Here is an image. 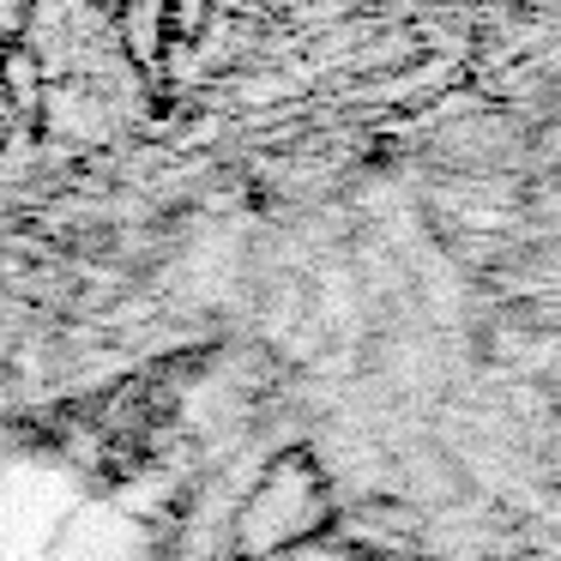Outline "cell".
<instances>
[{
	"label": "cell",
	"mask_w": 561,
	"mask_h": 561,
	"mask_svg": "<svg viewBox=\"0 0 561 561\" xmlns=\"http://www.w3.org/2000/svg\"><path fill=\"white\" fill-rule=\"evenodd\" d=\"M115 37H122V55L139 67V73H158L163 43H170V0H115Z\"/></svg>",
	"instance_id": "1"
},
{
	"label": "cell",
	"mask_w": 561,
	"mask_h": 561,
	"mask_svg": "<svg viewBox=\"0 0 561 561\" xmlns=\"http://www.w3.org/2000/svg\"><path fill=\"white\" fill-rule=\"evenodd\" d=\"M37 0H0V49H19V37L31 31Z\"/></svg>",
	"instance_id": "2"
},
{
	"label": "cell",
	"mask_w": 561,
	"mask_h": 561,
	"mask_svg": "<svg viewBox=\"0 0 561 561\" xmlns=\"http://www.w3.org/2000/svg\"><path fill=\"white\" fill-rule=\"evenodd\" d=\"M170 7H182V13H187V7H194V0H170Z\"/></svg>",
	"instance_id": "3"
},
{
	"label": "cell",
	"mask_w": 561,
	"mask_h": 561,
	"mask_svg": "<svg viewBox=\"0 0 561 561\" xmlns=\"http://www.w3.org/2000/svg\"><path fill=\"white\" fill-rule=\"evenodd\" d=\"M98 7H110V13H115V0H98Z\"/></svg>",
	"instance_id": "4"
}]
</instances>
